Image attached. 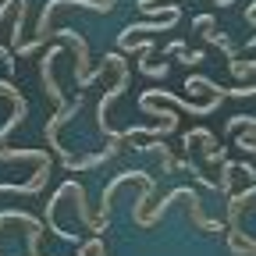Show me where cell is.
Listing matches in <instances>:
<instances>
[{
	"label": "cell",
	"mask_w": 256,
	"mask_h": 256,
	"mask_svg": "<svg viewBox=\"0 0 256 256\" xmlns=\"http://www.w3.org/2000/svg\"><path fill=\"white\" fill-rule=\"evenodd\" d=\"M60 4H75V8H89V11H110L114 8V0H46V8H43V14H40V40L46 36V28H50V18H54V8H60Z\"/></svg>",
	"instance_id": "cell-1"
}]
</instances>
